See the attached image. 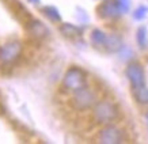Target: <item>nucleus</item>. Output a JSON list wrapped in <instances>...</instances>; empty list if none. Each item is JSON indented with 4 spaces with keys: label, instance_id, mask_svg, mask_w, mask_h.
I'll return each instance as SVG.
<instances>
[{
    "label": "nucleus",
    "instance_id": "f257e3e1",
    "mask_svg": "<svg viewBox=\"0 0 148 144\" xmlns=\"http://www.w3.org/2000/svg\"><path fill=\"white\" fill-rule=\"evenodd\" d=\"M92 120L95 124L108 125L113 124L120 117V109L110 99H101L92 106Z\"/></svg>",
    "mask_w": 148,
    "mask_h": 144
},
{
    "label": "nucleus",
    "instance_id": "f03ea898",
    "mask_svg": "<svg viewBox=\"0 0 148 144\" xmlns=\"http://www.w3.org/2000/svg\"><path fill=\"white\" fill-rule=\"evenodd\" d=\"M97 102H98V93L95 91L94 87L90 86H86L80 90L75 91L71 98V106L77 112L92 109Z\"/></svg>",
    "mask_w": 148,
    "mask_h": 144
},
{
    "label": "nucleus",
    "instance_id": "7ed1b4c3",
    "mask_svg": "<svg viewBox=\"0 0 148 144\" xmlns=\"http://www.w3.org/2000/svg\"><path fill=\"white\" fill-rule=\"evenodd\" d=\"M23 56V48L19 41H8L3 46H0V67L12 68L14 64Z\"/></svg>",
    "mask_w": 148,
    "mask_h": 144
},
{
    "label": "nucleus",
    "instance_id": "20e7f679",
    "mask_svg": "<svg viewBox=\"0 0 148 144\" xmlns=\"http://www.w3.org/2000/svg\"><path fill=\"white\" fill-rule=\"evenodd\" d=\"M87 86V75L79 67H71L63 79V88L68 93H75Z\"/></svg>",
    "mask_w": 148,
    "mask_h": 144
},
{
    "label": "nucleus",
    "instance_id": "39448f33",
    "mask_svg": "<svg viewBox=\"0 0 148 144\" xmlns=\"http://www.w3.org/2000/svg\"><path fill=\"white\" fill-rule=\"evenodd\" d=\"M97 140L102 144H120L125 143V135L121 128L114 124H108L98 132Z\"/></svg>",
    "mask_w": 148,
    "mask_h": 144
},
{
    "label": "nucleus",
    "instance_id": "423d86ee",
    "mask_svg": "<svg viewBox=\"0 0 148 144\" xmlns=\"http://www.w3.org/2000/svg\"><path fill=\"white\" fill-rule=\"evenodd\" d=\"M125 75L126 77L129 79L130 86L132 88L135 87H140V86H144V80H145V76H144V69L143 67L137 63H130L125 69Z\"/></svg>",
    "mask_w": 148,
    "mask_h": 144
},
{
    "label": "nucleus",
    "instance_id": "0eeeda50",
    "mask_svg": "<svg viewBox=\"0 0 148 144\" xmlns=\"http://www.w3.org/2000/svg\"><path fill=\"white\" fill-rule=\"evenodd\" d=\"M23 27H25L26 32L33 37V40H42V38H45V37L49 36L48 27L41 22V21H38V19L29 21Z\"/></svg>",
    "mask_w": 148,
    "mask_h": 144
},
{
    "label": "nucleus",
    "instance_id": "6e6552de",
    "mask_svg": "<svg viewBox=\"0 0 148 144\" xmlns=\"http://www.w3.org/2000/svg\"><path fill=\"white\" fill-rule=\"evenodd\" d=\"M121 12L117 0H105L98 7V15L101 18H116Z\"/></svg>",
    "mask_w": 148,
    "mask_h": 144
},
{
    "label": "nucleus",
    "instance_id": "1a4fd4ad",
    "mask_svg": "<svg viewBox=\"0 0 148 144\" xmlns=\"http://www.w3.org/2000/svg\"><path fill=\"white\" fill-rule=\"evenodd\" d=\"M132 94H133V98L137 104L143 105V106L148 105V87L145 84L132 88Z\"/></svg>",
    "mask_w": 148,
    "mask_h": 144
},
{
    "label": "nucleus",
    "instance_id": "9d476101",
    "mask_svg": "<svg viewBox=\"0 0 148 144\" xmlns=\"http://www.w3.org/2000/svg\"><path fill=\"white\" fill-rule=\"evenodd\" d=\"M60 33L63 34L64 37H67V38H77V37L82 36V32L79 27H76L75 25H71V23H63L61 26H60Z\"/></svg>",
    "mask_w": 148,
    "mask_h": 144
},
{
    "label": "nucleus",
    "instance_id": "9b49d317",
    "mask_svg": "<svg viewBox=\"0 0 148 144\" xmlns=\"http://www.w3.org/2000/svg\"><path fill=\"white\" fill-rule=\"evenodd\" d=\"M106 40H108V34L99 29H95L91 33V42L92 45L97 46V48H101L103 49L105 48V44H106Z\"/></svg>",
    "mask_w": 148,
    "mask_h": 144
},
{
    "label": "nucleus",
    "instance_id": "f8f14e48",
    "mask_svg": "<svg viewBox=\"0 0 148 144\" xmlns=\"http://www.w3.org/2000/svg\"><path fill=\"white\" fill-rule=\"evenodd\" d=\"M121 44H122L121 38L116 36V34H112V36H108V40H106V44H105L103 49L108 50V52H117L121 48Z\"/></svg>",
    "mask_w": 148,
    "mask_h": 144
},
{
    "label": "nucleus",
    "instance_id": "ddd939ff",
    "mask_svg": "<svg viewBox=\"0 0 148 144\" xmlns=\"http://www.w3.org/2000/svg\"><path fill=\"white\" fill-rule=\"evenodd\" d=\"M42 12L46 18L52 21V22H60L61 21V16H60V12L56 7H52V5H48V7H44L42 8Z\"/></svg>",
    "mask_w": 148,
    "mask_h": 144
},
{
    "label": "nucleus",
    "instance_id": "4468645a",
    "mask_svg": "<svg viewBox=\"0 0 148 144\" xmlns=\"http://www.w3.org/2000/svg\"><path fill=\"white\" fill-rule=\"evenodd\" d=\"M137 44H139L141 49L147 48L148 41H147V29L145 27H140L137 30Z\"/></svg>",
    "mask_w": 148,
    "mask_h": 144
},
{
    "label": "nucleus",
    "instance_id": "2eb2a0df",
    "mask_svg": "<svg viewBox=\"0 0 148 144\" xmlns=\"http://www.w3.org/2000/svg\"><path fill=\"white\" fill-rule=\"evenodd\" d=\"M147 7H144V5H140L139 8L136 10L135 12H133V18L135 19H143V18H145V15H147Z\"/></svg>",
    "mask_w": 148,
    "mask_h": 144
},
{
    "label": "nucleus",
    "instance_id": "dca6fc26",
    "mask_svg": "<svg viewBox=\"0 0 148 144\" xmlns=\"http://www.w3.org/2000/svg\"><path fill=\"white\" fill-rule=\"evenodd\" d=\"M117 3H118V7L121 10V12H126L129 10V4H130L129 0H117Z\"/></svg>",
    "mask_w": 148,
    "mask_h": 144
},
{
    "label": "nucleus",
    "instance_id": "f3484780",
    "mask_svg": "<svg viewBox=\"0 0 148 144\" xmlns=\"http://www.w3.org/2000/svg\"><path fill=\"white\" fill-rule=\"evenodd\" d=\"M30 1H33V3H40V0H30Z\"/></svg>",
    "mask_w": 148,
    "mask_h": 144
},
{
    "label": "nucleus",
    "instance_id": "a211bd4d",
    "mask_svg": "<svg viewBox=\"0 0 148 144\" xmlns=\"http://www.w3.org/2000/svg\"><path fill=\"white\" fill-rule=\"evenodd\" d=\"M145 120H147V124H148V113L145 114Z\"/></svg>",
    "mask_w": 148,
    "mask_h": 144
}]
</instances>
